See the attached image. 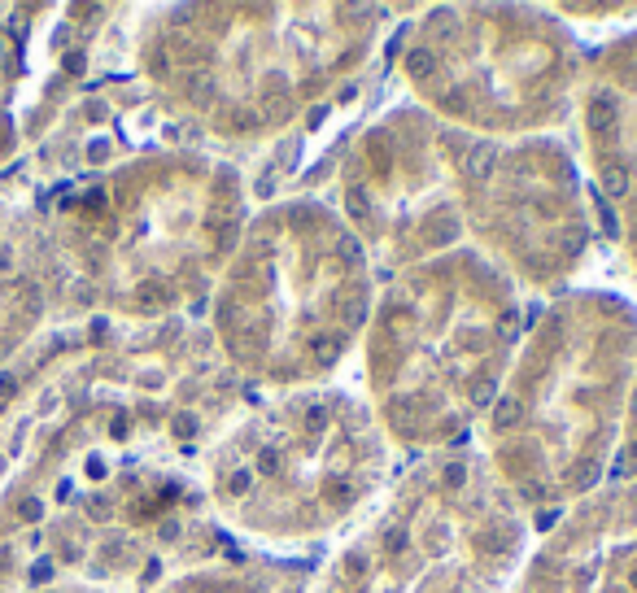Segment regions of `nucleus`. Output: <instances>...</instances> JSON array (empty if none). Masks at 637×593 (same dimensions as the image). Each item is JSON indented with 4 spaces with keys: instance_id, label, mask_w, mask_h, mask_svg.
Returning <instances> with one entry per match:
<instances>
[{
    "instance_id": "2eb2a0df",
    "label": "nucleus",
    "mask_w": 637,
    "mask_h": 593,
    "mask_svg": "<svg viewBox=\"0 0 637 593\" xmlns=\"http://www.w3.org/2000/svg\"><path fill=\"white\" fill-rule=\"evenodd\" d=\"M192 97L210 101V97H214V79H210V75H192Z\"/></svg>"
},
{
    "instance_id": "4be33fe9",
    "label": "nucleus",
    "mask_w": 637,
    "mask_h": 593,
    "mask_svg": "<svg viewBox=\"0 0 637 593\" xmlns=\"http://www.w3.org/2000/svg\"><path fill=\"white\" fill-rule=\"evenodd\" d=\"M345 567H349V572H367V559H358V554H349V559H345Z\"/></svg>"
},
{
    "instance_id": "423d86ee",
    "label": "nucleus",
    "mask_w": 637,
    "mask_h": 593,
    "mask_svg": "<svg viewBox=\"0 0 637 593\" xmlns=\"http://www.w3.org/2000/svg\"><path fill=\"white\" fill-rule=\"evenodd\" d=\"M406 70H410V79L423 83V79H432L436 70H441V57H436L432 49H415V53L406 57Z\"/></svg>"
},
{
    "instance_id": "393cba45",
    "label": "nucleus",
    "mask_w": 637,
    "mask_h": 593,
    "mask_svg": "<svg viewBox=\"0 0 637 593\" xmlns=\"http://www.w3.org/2000/svg\"><path fill=\"white\" fill-rule=\"evenodd\" d=\"M633 218H637V201H633Z\"/></svg>"
},
{
    "instance_id": "b1692460",
    "label": "nucleus",
    "mask_w": 637,
    "mask_h": 593,
    "mask_svg": "<svg viewBox=\"0 0 637 593\" xmlns=\"http://www.w3.org/2000/svg\"><path fill=\"white\" fill-rule=\"evenodd\" d=\"M633 414H637V388H633Z\"/></svg>"
},
{
    "instance_id": "ddd939ff",
    "label": "nucleus",
    "mask_w": 637,
    "mask_h": 593,
    "mask_svg": "<svg viewBox=\"0 0 637 593\" xmlns=\"http://www.w3.org/2000/svg\"><path fill=\"white\" fill-rule=\"evenodd\" d=\"M327 423V406L323 401H310V410H305V432H323Z\"/></svg>"
},
{
    "instance_id": "5701e85b",
    "label": "nucleus",
    "mask_w": 637,
    "mask_h": 593,
    "mask_svg": "<svg viewBox=\"0 0 637 593\" xmlns=\"http://www.w3.org/2000/svg\"><path fill=\"white\" fill-rule=\"evenodd\" d=\"M9 393H14V379H9V375H0V397H9Z\"/></svg>"
},
{
    "instance_id": "f257e3e1",
    "label": "nucleus",
    "mask_w": 637,
    "mask_h": 593,
    "mask_svg": "<svg viewBox=\"0 0 637 593\" xmlns=\"http://www.w3.org/2000/svg\"><path fill=\"white\" fill-rule=\"evenodd\" d=\"M493 166H498V149H493V144H471L463 153V171H467L471 184H485L493 175Z\"/></svg>"
},
{
    "instance_id": "f3484780",
    "label": "nucleus",
    "mask_w": 637,
    "mask_h": 593,
    "mask_svg": "<svg viewBox=\"0 0 637 593\" xmlns=\"http://www.w3.org/2000/svg\"><path fill=\"white\" fill-rule=\"evenodd\" d=\"M323 493L332 497V502H349V497H353V493H349V484H327Z\"/></svg>"
},
{
    "instance_id": "a878e982",
    "label": "nucleus",
    "mask_w": 637,
    "mask_h": 593,
    "mask_svg": "<svg viewBox=\"0 0 637 593\" xmlns=\"http://www.w3.org/2000/svg\"><path fill=\"white\" fill-rule=\"evenodd\" d=\"M633 589H637V572H633Z\"/></svg>"
},
{
    "instance_id": "4468645a",
    "label": "nucleus",
    "mask_w": 637,
    "mask_h": 593,
    "mask_svg": "<svg viewBox=\"0 0 637 593\" xmlns=\"http://www.w3.org/2000/svg\"><path fill=\"white\" fill-rule=\"evenodd\" d=\"M349 214H353V218H367V214H371V201H367V192H362V188H349Z\"/></svg>"
},
{
    "instance_id": "f8f14e48",
    "label": "nucleus",
    "mask_w": 637,
    "mask_h": 593,
    "mask_svg": "<svg viewBox=\"0 0 637 593\" xmlns=\"http://www.w3.org/2000/svg\"><path fill=\"white\" fill-rule=\"evenodd\" d=\"M340 314H345V323H349V327H358L362 318H367V301H362V296H349V301L340 305Z\"/></svg>"
},
{
    "instance_id": "dca6fc26",
    "label": "nucleus",
    "mask_w": 637,
    "mask_h": 593,
    "mask_svg": "<svg viewBox=\"0 0 637 593\" xmlns=\"http://www.w3.org/2000/svg\"><path fill=\"white\" fill-rule=\"evenodd\" d=\"M463 480H467V471L458 467V462H454V467H445V489H458Z\"/></svg>"
},
{
    "instance_id": "6ab92c4d",
    "label": "nucleus",
    "mask_w": 637,
    "mask_h": 593,
    "mask_svg": "<svg viewBox=\"0 0 637 593\" xmlns=\"http://www.w3.org/2000/svg\"><path fill=\"white\" fill-rule=\"evenodd\" d=\"M476 406H493V384H476Z\"/></svg>"
},
{
    "instance_id": "aec40b11",
    "label": "nucleus",
    "mask_w": 637,
    "mask_h": 593,
    "mask_svg": "<svg viewBox=\"0 0 637 593\" xmlns=\"http://www.w3.org/2000/svg\"><path fill=\"white\" fill-rule=\"evenodd\" d=\"M140 301H145V305H162V288H140Z\"/></svg>"
},
{
    "instance_id": "f03ea898",
    "label": "nucleus",
    "mask_w": 637,
    "mask_h": 593,
    "mask_svg": "<svg viewBox=\"0 0 637 593\" xmlns=\"http://www.w3.org/2000/svg\"><path fill=\"white\" fill-rule=\"evenodd\" d=\"M589 127L598 136H616V97H594L589 101Z\"/></svg>"
},
{
    "instance_id": "1a4fd4ad",
    "label": "nucleus",
    "mask_w": 637,
    "mask_h": 593,
    "mask_svg": "<svg viewBox=\"0 0 637 593\" xmlns=\"http://www.w3.org/2000/svg\"><path fill=\"white\" fill-rule=\"evenodd\" d=\"M336 257H340L345 266H362V244H358V236H349V231L340 236V240H336Z\"/></svg>"
},
{
    "instance_id": "a211bd4d",
    "label": "nucleus",
    "mask_w": 637,
    "mask_h": 593,
    "mask_svg": "<svg viewBox=\"0 0 637 593\" xmlns=\"http://www.w3.org/2000/svg\"><path fill=\"white\" fill-rule=\"evenodd\" d=\"M197 432V423L188 419V414H179V419H175V436H192Z\"/></svg>"
},
{
    "instance_id": "6e6552de",
    "label": "nucleus",
    "mask_w": 637,
    "mask_h": 593,
    "mask_svg": "<svg viewBox=\"0 0 637 593\" xmlns=\"http://www.w3.org/2000/svg\"><path fill=\"white\" fill-rule=\"evenodd\" d=\"M598 476H603V467H598L594 458H585V462H576V471H572V489H594Z\"/></svg>"
},
{
    "instance_id": "9d476101",
    "label": "nucleus",
    "mask_w": 637,
    "mask_h": 593,
    "mask_svg": "<svg viewBox=\"0 0 637 593\" xmlns=\"http://www.w3.org/2000/svg\"><path fill=\"white\" fill-rule=\"evenodd\" d=\"M454 31H458V22H454L450 9H436V14L428 18V35H436V40H450Z\"/></svg>"
},
{
    "instance_id": "0eeeda50",
    "label": "nucleus",
    "mask_w": 637,
    "mask_h": 593,
    "mask_svg": "<svg viewBox=\"0 0 637 593\" xmlns=\"http://www.w3.org/2000/svg\"><path fill=\"white\" fill-rule=\"evenodd\" d=\"M310 358L318 366H332L340 358V336H327V331H318V336L310 340Z\"/></svg>"
},
{
    "instance_id": "39448f33",
    "label": "nucleus",
    "mask_w": 637,
    "mask_h": 593,
    "mask_svg": "<svg viewBox=\"0 0 637 593\" xmlns=\"http://www.w3.org/2000/svg\"><path fill=\"white\" fill-rule=\"evenodd\" d=\"M629 188H633V179H629V171H624L620 162L603 166V192H607L611 201H624V197H629Z\"/></svg>"
},
{
    "instance_id": "9b49d317",
    "label": "nucleus",
    "mask_w": 637,
    "mask_h": 593,
    "mask_svg": "<svg viewBox=\"0 0 637 593\" xmlns=\"http://www.w3.org/2000/svg\"><path fill=\"white\" fill-rule=\"evenodd\" d=\"M279 462H284V458H279V449H275V445L258 449V476H275V471H279Z\"/></svg>"
},
{
    "instance_id": "412c9836",
    "label": "nucleus",
    "mask_w": 637,
    "mask_h": 593,
    "mask_svg": "<svg viewBox=\"0 0 637 593\" xmlns=\"http://www.w3.org/2000/svg\"><path fill=\"white\" fill-rule=\"evenodd\" d=\"M232 493H249V471H240V476L232 480Z\"/></svg>"
},
{
    "instance_id": "20e7f679",
    "label": "nucleus",
    "mask_w": 637,
    "mask_h": 593,
    "mask_svg": "<svg viewBox=\"0 0 637 593\" xmlns=\"http://www.w3.org/2000/svg\"><path fill=\"white\" fill-rule=\"evenodd\" d=\"M520 423H524V401L520 397L493 401V428H498V432H515Z\"/></svg>"
},
{
    "instance_id": "7ed1b4c3",
    "label": "nucleus",
    "mask_w": 637,
    "mask_h": 593,
    "mask_svg": "<svg viewBox=\"0 0 637 593\" xmlns=\"http://www.w3.org/2000/svg\"><path fill=\"white\" fill-rule=\"evenodd\" d=\"M262 114H266V118H275V123L288 114V88H284V79H279V75H271V79H266V92H262Z\"/></svg>"
}]
</instances>
